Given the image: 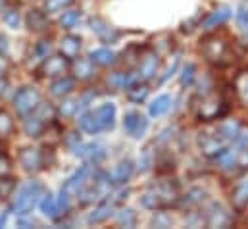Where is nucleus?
<instances>
[{"instance_id":"obj_1","label":"nucleus","mask_w":248,"mask_h":229,"mask_svg":"<svg viewBox=\"0 0 248 229\" xmlns=\"http://www.w3.org/2000/svg\"><path fill=\"white\" fill-rule=\"evenodd\" d=\"M200 50L212 65H227L231 62V45L217 35H208L200 41Z\"/></svg>"},{"instance_id":"obj_32","label":"nucleus","mask_w":248,"mask_h":229,"mask_svg":"<svg viewBox=\"0 0 248 229\" xmlns=\"http://www.w3.org/2000/svg\"><path fill=\"white\" fill-rule=\"evenodd\" d=\"M91 60L96 64V65H114L116 62H118V56L110 50V49H94L93 52H91Z\"/></svg>"},{"instance_id":"obj_29","label":"nucleus","mask_w":248,"mask_h":229,"mask_svg":"<svg viewBox=\"0 0 248 229\" xmlns=\"http://www.w3.org/2000/svg\"><path fill=\"white\" fill-rule=\"evenodd\" d=\"M148 93H150V89H148L146 81H142V83L137 81L135 85H131V87L127 89V98H129V102H133V104H140V102L146 100Z\"/></svg>"},{"instance_id":"obj_16","label":"nucleus","mask_w":248,"mask_h":229,"mask_svg":"<svg viewBox=\"0 0 248 229\" xmlns=\"http://www.w3.org/2000/svg\"><path fill=\"white\" fill-rule=\"evenodd\" d=\"M89 175H91V166H83V168H79L77 172L73 173V175L63 183V189H65L67 193H71V195H79V191L87 185Z\"/></svg>"},{"instance_id":"obj_11","label":"nucleus","mask_w":248,"mask_h":229,"mask_svg":"<svg viewBox=\"0 0 248 229\" xmlns=\"http://www.w3.org/2000/svg\"><path fill=\"white\" fill-rule=\"evenodd\" d=\"M124 129L133 139H140L148 129V119L139 112H127L124 117Z\"/></svg>"},{"instance_id":"obj_38","label":"nucleus","mask_w":248,"mask_h":229,"mask_svg":"<svg viewBox=\"0 0 248 229\" xmlns=\"http://www.w3.org/2000/svg\"><path fill=\"white\" fill-rule=\"evenodd\" d=\"M81 19V10H65L60 16V25L62 29H73Z\"/></svg>"},{"instance_id":"obj_28","label":"nucleus","mask_w":248,"mask_h":229,"mask_svg":"<svg viewBox=\"0 0 248 229\" xmlns=\"http://www.w3.org/2000/svg\"><path fill=\"white\" fill-rule=\"evenodd\" d=\"M96 114H98V119H100L104 131H108V129H112L116 125V106L114 104L108 102V104L98 106L96 108Z\"/></svg>"},{"instance_id":"obj_14","label":"nucleus","mask_w":248,"mask_h":229,"mask_svg":"<svg viewBox=\"0 0 248 229\" xmlns=\"http://www.w3.org/2000/svg\"><path fill=\"white\" fill-rule=\"evenodd\" d=\"M231 16H233V12H231L227 6H221V8L214 10V12H210V14L200 21V27H202L204 31L217 29V27H221L225 21H229V19H231Z\"/></svg>"},{"instance_id":"obj_3","label":"nucleus","mask_w":248,"mask_h":229,"mask_svg":"<svg viewBox=\"0 0 248 229\" xmlns=\"http://www.w3.org/2000/svg\"><path fill=\"white\" fill-rule=\"evenodd\" d=\"M227 110H229V106L219 93L206 91V93H202V98L196 104V117L200 121H212V119L223 117L227 114Z\"/></svg>"},{"instance_id":"obj_49","label":"nucleus","mask_w":248,"mask_h":229,"mask_svg":"<svg viewBox=\"0 0 248 229\" xmlns=\"http://www.w3.org/2000/svg\"><path fill=\"white\" fill-rule=\"evenodd\" d=\"M179 62H181V56H179V54H175V56H173V64H171V65H170V67L166 69V73H164V77H162V81H166V79H170V77H171V75H173V73L177 71V67H179Z\"/></svg>"},{"instance_id":"obj_9","label":"nucleus","mask_w":248,"mask_h":229,"mask_svg":"<svg viewBox=\"0 0 248 229\" xmlns=\"http://www.w3.org/2000/svg\"><path fill=\"white\" fill-rule=\"evenodd\" d=\"M152 191L160 196L164 208H170V206L179 204L181 193H179V185H177V181H171V179H168V181H160V183H156V185L152 187Z\"/></svg>"},{"instance_id":"obj_37","label":"nucleus","mask_w":248,"mask_h":229,"mask_svg":"<svg viewBox=\"0 0 248 229\" xmlns=\"http://www.w3.org/2000/svg\"><path fill=\"white\" fill-rule=\"evenodd\" d=\"M35 114L39 115V117L48 125L50 121H54V119H56V115H58V108H54L50 102H41V104H39V108L35 110Z\"/></svg>"},{"instance_id":"obj_33","label":"nucleus","mask_w":248,"mask_h":229,"mask_svg":"<svg viewBox=\"0 0 248 229\" xmlns=\"http://www.w3.org/2000/svg\"><path fill=\"white\" fill-rule=\"evenodd\" d=\"M116 224L120 228H135L137 226V212L131 208H122L116 212Z\"/></svg>"},{"instance_id":"obj_24","label":"nucleus","mask_w":248,"mask_h":229,"mask_svg":"<svg viewBox=\"0 0 248 229\" xmlns=\"http://www.w3.org/2000/svg\"><path fill=\"white\" fill-rule=\"evenodd\" d=\"M206 189H202V187H192V189H188L185 195L179 198V204L181 206H185V208H192V206H198V204H202L204 200H206Z\"/></svg>"},{"instance_id":"obj_55","label":"nucleus","mask_w":248,"mask_h":229,"mask_svg":"<svg viewBox=\"0 0 248 229\" xmlns=\"http://www.w3.org/2000/svg\"><path fill=\"white\" fill-rule=\"evenodd\" d=\"M6 222H8V212H4V214L0 216V228H2V226H6Z\"/></svg>"},{"instance_id":"obj_10","label":"nucleus","mask_w":248,"mask_h":229,"mask_svg":"<svg viewBox=\"0 0 248 229\" xmlns=\"http://www.w3.org/2000/svg\"><path fill=\"white\" fill-rule=\"evenodd\" d=\"M158 67H160V56H158L154 50H146L144 54L139 56L137 73H139L140 81H150V79H154Z\"/></svg>"},{"instance_id":"obj_6","label":"nucleus","mask_w":248,"mask_h":229,"mask_svg":"<svg viewBox=\"0 0 248 229\" xmlns=\"http://www.w3.org/2000/svg\"><path fill=\"white\" fill-rule=\"evenodd\" d=\"M69 67H71V60H67L63 54H54V56H46L41 62L39 71H41L43 77H52V79H56V77L65 75Z\"/></svg>"},{"instance_id":"obj_25","label":"nucleus","mask_w":248,"mask_h":229,"mask_svg":"<svg viewBox=\"0 0 248 229\" xmlns=\"http://www.w3.org/2000/svg\"><path fill=\"white\" fill-rule=\"evenodd\" d=\"M231 204H233V208L235 210H245L248 206V179L247 181H241L235 189H233V193H231Z\"/></svg>"},{"instance_id":"obj_20","label":"nucleus","mask_w":248,"mask_h":229,"mask_svg":"<svg viewBox=\"0 0 248 229\" xmlns=\"http://www.w3.org/2000/svg\"><path fill=\"white\" fill-rule=\"evenodd\" d=\"M112 212H114V200H104L87 216V224H91V226L93 224H102L112 216Z\"/></svg>"},{"instance_id":"obj_18","label":"nucleus","mask_w":248,"mask_h":229,"mask_svg":"<svg viewBox=\"0 0 248 229\" xmlns=\"http://www.w3.org/2000/svg\"><path fill=\"white\" fill-rule=\"evenodd\" d=\"M25 23H27V27L31 29V31H35V33H43V31H46L48 29V14L46 12H41V10H31V12H27V16H25Z\"/></svg>"},{"instance_id":"obj_17","label":"nucleus","mask_w":248,"mask_h":229,"mask_svg":"<svg viewBox=\"0 0 248 229\" xmlns=\"http://www.w3.org/2000/svg\"><path fill=\"white\" fill-rule=\"evenodd\" d=\"M81 49H83V41L77 35H65L60 41V52L67 60H75V58L79 56Z\"/></svg>"},{"instance_id":"obj_2","label":"nucleus","mask_w":248,"mask_h":229,"mask_svg":"<svg viewBox=\"0 0 248 229\" xmlns=\"http://www.w3.org/2000/svg\"><path fill=\"white\" fill-rule=\"evenodd\" d=\"M45 195V187L43 183L39 181H27L25 185L19 187L16 198H14V204H12V210L14 214L17 216H27L39 202V198Z\"/></svg>"},{"instance_id":"obj_22","label":"nucleus","mask_w":248,"mask_h":229,"mask_svg":"<svg viewBox=\"0 0 248 229\" xmlns=\"http://www.w3.org/2000/svg\"><path fill=\"white\" fill-rule=\"evenodd\" d=\"M75 87V77H67V75H62V77H56L52 83H50V95L52 97H65L73 91Z\"/></svg>"},{"instance_id":"obj_51","label":"nucleus","mask_w":248,"mask_h":229,"mask_svg":"<svg viewBox=\"0 0 248 229\" xmlns=\"http://www.w3.org/2000/svg\"><path fill=\"white\" fill-rule=\"evenodd\" d=\"M81 143V135L77 133V131H71V133H67V137H65V145L69 147V148H73L75 145H79Z\"/></svg>"},{"instance_id":"obj_7","label":"nucleus","mask_w":248,"mask_h":229,"mask_svg":"<svg viewBox=\"0 0 248 229\" xmlns=\"http://www.w3.org/2000/svg\"><path fill=\"white\" fill-rule=\"evenodd\" d=\"M17 160L21 164V168L27 173H35L45 168V154L41 148H33V147H23L17 152Z\"/></svg>"},{"instance_id":"obj_26","label":"nucleus","mask_w":248,"mask_h":229,"mask_svg":"<svg viewBox=\"0 0 248 229\" xmlns=\"http://www.w3.org/2000/svg\"><path fill=\"white\" fill-rule=\"evenodd\" d=\"M45 129H46V123L35 114V112L31 115H27V117H23V131L29 137H41L45 133Z\"/></svg>"},{"instance_id":"obj_19","label":"nucleus","mask_w":248,"mask_h":229,"mask_svg":"<svg viewBox=\"0 0 248 229\" xmlns=\"http://www.w3.org/2000/svg\"><path fill=\"white\" fill-rule=\"evenodd\" d=\"M133 173H135V164L131 160H124L114 168V172L110 175V183L112 185H125L133 177Z\"/></svg>"},{"instance_id":"obj_41","label":"nucleus","mask_w":248,"mask_h":229,"mask_svg":"<svg viewBox=\"0 0 248 229\" xmlns=\"http://www.w3.org/2000/svg\"><path fill=\"white\" fill-rule=\"evenodd\" d=\"M2 21L6 23V27H10V29H17V27H19V21H21L19 12H17L16 8H8V10H4Z\"/></svg>"},{"instance_id":"obj_21","label":"nucleus","mask_w":248,"mask_h":229,"mask_svg":"<svg viewBox=\"0 0 248 229\" xmlns=\"http://www.w3.org/2000/svg\"><path fill=\"white\" fill-rule=\"evenodd\" d=\"M79 127H81V131H85V133H89V135H96V133L104 131V129H102V123H100V119H98L96 110L85 112V114L81 115V117H79Z\"/></svg>"},{"instance_id":"obj_47","label":"nucleus","mask_w":248,"mask_h":229,"mask_svg":"<svg viewBox=\"0 0 248 229\" xmlns=\"http://www.w3.org/2000/svg\"><path fill=\"white\" fill-rule=\"evenodd\" d=\"M48 52H50V43L48 41H41L37 45V49H35V54L41 58V60H45V58L48 56Z\"/></svg>"},{"instance_id":"obj_15","label":"nucleus","mask_w":248,"mask_h":229,"mask_svg":"<svg viewBox=\"0 0 248 229\" xmlns=\"http://www.w3.org/2000/svg\"><path fill=\"white\" fill-rule=\"evenodd\" d=\"M71 73L75 79L79 81H89L94 75V62L91 58H81L77 56L75 60H71Z\"/></svg>"},{"instance_id":"obj_43","label":"nucleus","mask_w":248,"mask_h":229,"mask_svg":"<svg viewBox=\"0 0 248 229\" xmlns=\"http://www.w3.org/2000/svg\"><path fill=\"white\" fill-rule=\"evenodd\" d=\"M171 224H173V220H171V216L168 214V212H162V210H156V214H154V218H152V226L154 228H171Z\"/></svg>"},{"instance_id":"obj_40","label":"nucleus","mask_w":248,"mask_h":229,"mask_svg":"<svg viewBox=\"0 0 248 229\" xmlns=\"http://www.w3.org/2000/svg\"><path fill=\"white\" fill-rule=\"evenodd\" d=\"M152 166H154V152L150 148H144L140 152V158H139V172L140 173L150 172Z\"/></svg>"},{"instance_id":"obj_5","label":"nucleus","mask_w":248,"mask_h":229,"mask_svg":"<svg viewBox=\"0 0 248 229\" xmlns=\"http://www.w3.org/2000/svg\"><path fill=\"white\" fill-rule=\"evenodd\" d=\"M204 224L208 228H229L233 224V214L221 202H210L204 208Z\"/></svg>"},{"instance_id":"obj_42","label":"nucleus","mask_w":248,"mask_h":229,"mask_svg":"<svg viewBox=\"0 0 248 229\" xmlns=\"http://www.w3.org/2000/svg\"><path fill=\"white\" fill-rule=\"evenodd\" d=\"M77 110H79V100L65 98L62 104L58 106V115H62V117H71V115L77 114Z\"/></svg>"},{"instance_id":"obj_36","label":"nucleus","mask_w":248,"mask_h":229,"mask_svg":"<svg viewBox=\"0 0 248 229\" xmlns=\"http://www.w3.org/2000/svg\"><path fill=\"white\" fill-rule=\"evenodd\" d=\"M14 131H16V123H14L12 115L0 108V139H8Z\"/></svg>"},{"instance_id":"obj_34","label":"nucleus","mask_w":248,"mask_h":229,"mask_svg":"<svg viewBox=\"0 0 248 229\" xmlns=\"http://www.w3.org/2000/svg\"><path fill=\"white\" fill-rule=\"evenodd\" d=\"M140 204L144 206V208H148V210H166L164 208V204H162V200H160V196L150 189V191H146L142 196H140Z\"/></svg>"},{"instance_id":"obj_27","label":"nucleus","mask_w":248,"mask_h":229,"mask_svg":"<svg viewBox=\"0 0 248 229\" xmlns=\"http://www.w3.org/2000/svg\"><path fill=\"white\" fill-rule=\"evenodd\" d=\"M241 123H237V121H223V123H219V127H217V135L225 141V143H235L237 141V137L241 135Z\"/></svg>"},{"instance_id":"obj_30","label":"nucleus","mask_w":248,"mask_h":229,"mask_svg":"<svg viewBox=\"0 0 248 229\" xmlns=\"http://www.w3.org/2000/svg\"><path fill=\"white\" fill-rule=\"evenodd\" d=\"M171 104H173V100H171L170 95H160V97L150 104L148 114L152 115V117H160V115L168 114V112L171 110Z\"/></svg>"},{"instance_id":"obj_56","label":"nucleus","mask_w":248,"mask_h":229,"mask_svg":"<svg viewBox=\"0 0 248 229\" xmlns=\"http://www.w3.org/2000/svg\"><path fill=\"white\" fill-rule=\"evenodd\" d=\"M4 4H6V0H0V10L4 8Z\"/></svg>"},{"instance_id":"obj_13","label":"nucleus","mask_w":248,"mask_h":229,"mask_svg":"<svg viewBox=\"0 0 248 229\" xmlns=\"http://www.w3.org/2000/svg\"><path fill=\"white\" fill-rule=\"evenodd\" d=\"M71 152H73V156L89 158L93 164H100V162L104 160V156H106L104 147H102V145H96V143H89V145L79 143V145H75V147L71 148Z\"/></svg>"},{"instance_id":"obj_35","label":"nucleus","mask_w":248,"mask_h":229,"mask_svg":"<svg viewBox=\"0 0 248 229\" xmlns=\"http://www.w3.org/2000/svg\"><path fill=\"white\" fill-rule=\"evenodd\" d=\"M17 187V179L12 175H0V198H10Z\"/></svg>"},{"instance_id":"obj_54","label":"nucleus","mask_w":248,"mask_h":229,"mask_svg":"<svg viewBox=\"0 0 248 229\" xmlns=\"http://www.w3.org/2000/svg\"><path fill=\"white\" fill-rule=\"evenodd\" d=\"M6 87H8V81L0 77V98L4 97V93H6Z\"/></svg>"},{"instance_id":"obj_8","label":"nucleus","mask_w":248,"mask_h":229,"mask_svg":"<svg viewBox=\"0 0 248 229\" xmlns=\"http://www.w3.org/2000/svg\"><path fill=\"white\" fill-rule=\"evenodd\" d=\"M198 147H200V150H202L204 156L214 158V160H216L221 152L227 150V143H225L217 133H216V135L200 133V135H198Z\"/></svg>"},{"instance_id":"obj_12","label":"nucleus","mask_w":248,"mask_h":229,"mask_svg":"<svg viewBox=\"0 0 248 229\" xmlns=\"http://www.w3.org/2000/svg\"><path fill=\"white\" fill-rule=\"evenodd\" d=\"M91 29L93 33L104 43V45H114L120 39V31L116 27H112L110 23H106L102 17H93L91 19Z\"/></svg>"},{"instance_id":"obj_39","label":"nucleus","mask_w":248,"mask_h":229,"mask_svg":"<svg viewBox=\"0 0 248 229\" xmlns=\"http://www.w3.org/2000/svg\"><path fill=\"white\" fill-rule=\"evenodd\" d=\"M75 0H45V12L46 14H56L63 12L65 8H69Z\"/></svg>"},{"instance_id":"obj_31","label":"nucleus","mask_w":248,"mask_h":229,"mask_svg":"<svg viewBox=\"0 0 248 229\" xmlns=\"http://www.w3.org/2000/svg\"><path fill=\"white\" fill-rule=\"evenodd\" d=\"M233 89H235L239 100L248 106V69H243L237 73V77L233 81Z\"/></svg>"},{"instance_id":"obj_45","label":"nucleus","mask_w":248,"mask_h":229,"mask_svg":"<svg viewBox=\"0 0 248 229\" xmlns=\"http://www.w3.org/2000/svg\"><path fill=\"white\" fill-rule=\"evenodd\" d=\"M237 23H239L241 31L248 37V8L245 4H241L237 10Z\"/></svg>"},{"instance_id":"obj_4","label":"nucleus","mask_w":248,"mask_h":229,"mask_svg":"<svg viewBox=\"0 0 248 229\" xmlns=\"http://www.w3.org/2000/svg\"><path fill=\"white\" fill-rule=\"evenodd\" d=\"M41 102H43V97L35 87H21L14 95V110L19 117L31 115L39 108Z\"/></svg>"},{"instance_id":"obj_46","label":"nucleus","mask_w":248,"mask_h":229,"mask_svg":"<svg viewBox=\"0 0 248 229\" xmlns=\"http://www.w3.org/2000/svg\"><path fill=\"white\" fill-rule=\"evenodd\" d=\"M58 206H60V212L62 214H67L69 212V208H71V193H67L65 189L62 187V191H60V195H58Z\"/></svg>"},{"instance_id":"obj_52","label":"nucleus","mask_w":248,"mask_h":229,"mask_svg":"<svg viewBox=\"0 0 248 229\" xmlns=\"http://www.w3.org/2000/svg\"><path fill=\"white\" fill-rule=\"evenodd\" d=\"M8 52V41L4 35H0V54H6Z\"/></svg>"},{"instance_id":"obj_50","label":"nucleus","mask_w":248,"mask_h":229,"mask_svg":"<svg viewBox=\"0 0 248 229\" xmlns=\"http://www.w3.org/2000/svg\"><path fill=\"white\" fill-rule=\"evenodd\" d=\"M94 97H96V95H94L93 91L85 93V95H83V97L79 98V110H85V108H87V106H89V104H91V102L94 100Z\"/></svg>"},{"instance_id":"obj_53","label":"nucleus","mask_w":248,"mask_h":229,"mask_svg":"<svg viewBox=\"0 0 248 229\" xmlns=\"http://www.w3.org/2000/svg\"><path fill=\"white\" fill-rule=\"evenodd\" d=\"M239 164H241L243 168H248V150H243V156H241Z\"/></svg>"},{"instance_id":"obj_48","label":"nucleus","mask_w":248,"mask_h":229,"mask_svg":"<svg viewBox=\"0 0 248 229\" xmlns=\"http://www.w3.org/2000/svg\"><path fill=\"white\" fill-rule=\"evenodd\" d=\"M10 172H12V162H10V158L0 152V175H10Z\"/></svg>"},{"instance_id":"obj_23","label":"nucleus","mask_w":248,"mask_h":229,"mask_svg":"<svg viewBox=\"0 0 248 229\" xmlns=\"http://www.w3.org/2000/svg\"><path fill=\"white\" fill-rule=\"evenodd\" d=\"M41 212L48 218V220H58L60 218V206H58V200L52 193H45L43 195V200H41Z\"/></svg>"},{"instance_id":"obj_44","label":"nucleus","mask_w":248,"mask_h":229,"mask_svg":"<svg viewBox=\"0 0 248 229\" xmlns=\"http://www.w3.org/2000/svg\"><path fill=\"white\" fill-rule=\"evenodd\" d=\"M194 77H196V65L194 64L183 65V69H181V85L183 87H190L192 81H194Z\"/></svg>"}]
</instances>
